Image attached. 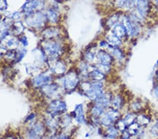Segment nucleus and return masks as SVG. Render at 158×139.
<instances>
[{
  "mask_svg": "<svg viewBox=\"0 0 158 139\" xmlns=\"http://www.w3.org/2000/svg\"><path fill=\"white\" fill-rule=\"evenodd\" d=\"M120 22L126 29L129 39H136L141 35L142 24L132 18L129 14L123 15Z\"/></svg>",
  "mask_w": 158,
  "mask_h": 139,
  "instance_id": "obj_1",
  "label": "nucleus"
},
{
  "mask_svg": "<svg viewBox=\"0 0 158 139\" xmlns=\"http://www.w3.org/2000/svg\"><path fill=\"white\" fill-rule=\"evenodd\" d=\"M80 77L75 70H70L65 76L63 80V87L67 92H73L80 84Z\"/></svg>",
  "mask_w": 158,
  "mask_h": 139,
  "instance_id": "obj_2",
  "label": "nucleus"
},
{
  "mask_svg": "<svg viewBox=\"0 0 158 139\" xmlns=\"http://www.w3.org/2000/svg\"><path fill=\"white\" fill-rule=\"evenodd\" d=\"M47 21V16L42 14V12L31 13L28 14V16L25 19L27 25L32 27H36V28H40L44 26Z\"/></svg>",
  "mask_w": 158,
  "mask_h": 139,
  "instance_id": "obj_3",
  "label": "nucleus"
},
{
  "mask_svg": "<svg viewBox=\"0 0 158 139\" xmlns=\"http://www.w3.org/2000/svg\"><path fill=\"white\" fill-rule=\"evenodd\" d=\"M128 110L138 114L143 112H146L147 103L143 98L140 97H136L129 100L128 103Z\"/></svg>",
  "mask_w": 158,
  "mask_h": 139,
  "instance_id": "obj_4",
  "label": "nucleus"
},
{
  "mask_svg": "<svg viewBox=\"0 0 158 139\" xmlns=\"http://www.w3.org/2000/svg\"><path fill=\"white\" fill-rule=\"evenodd\" d=\"M66 111V104L63 100H55L52 101L48 106L47 112L50 115L57 117L58 115H63Z\"/></svg>",
  "mask_w": 158,
  "mask_h": 139,
  "instance_id": "obj_5",
  "label": "nucleus"
},
{
  "mask_svg": "<svg viewBox=\"0 0 158 139\" xmlns=\"http://www.w3.org/2000/svg\"><path fill=\"white\" fill-rule=\"evenodd\" d=\"M44 49V54L49 57V59H56L61 54V49L56 42H49L46 43Z\"/></svg>",
  "mask_w": 158,
  "mask_h": 139,
  "instance_id": "obj_6",
  "label": "nucleus"
},
{
  "mask_svg": "<svg viewBox=\"0 0 158 139\" xmlns=\"http://www.w3.org/2000/svg\"><path fill=\"white\" fill-rule=\"evenodd\" d=\"M127 103L126 98L121 93H115V94H113L112 96L110 108L121 112L125 108L126 105H128V103Z\"/></svg>",
  "mask_w": 158,
  "mask_h": 139,
  "instance_id": "obj_7",
  "label": "nucleus"
},
{
  "mask_svg": "<svg viewBox=\"0 0 158 139\" xmlns=\"http://www.w3.org/2000/svg\"><path fill=\"white\" fill-rule=\"evenodd\" d=\"M45 132L44 126L41 122H37L33 125L27 133L28 139H40Z\"/></svg>",
  "mask_w": 158,
  "mask_h": 139,
  "instance_id": "obj_8",
  "label": "nucleus"
},
{
  "mask_svg": "<svg viewBox=\"0 0 158 139\" xmlns=\"http://www.w3.org/2000/svg\"><path fill=\"white\" fill-rule=\"evenodd\" d=\"M96 63H101V64L108 65L112 66L114 63V58L109 52L103 49H99L96 52Z\"/></svg>",
  "mask_w": 158,
  "mask_h": 139,
  "instance_id": "obj_9",
  "label": "nucleus"
},
{
  "mask_svg": "<svg viewBox=\"0 0 158 139\" xmlns=\"http://www.w3.org/2000/svg\"><path fill=\"white\" fill-rule=\"evenodd\" d=\"M135 9L141 16L144 18H147L151 11V4L150 0H137Z\"/></svg>",
  "mask_w": 158,
  "mask_h": 139,
  "instance_id": "obj_10",
  "label": "nucleus"
},
{
  "mask_svg": "<svg viewBox=\"0 0 158 139\" xmlns=\"http://www.w3.org/2000/svg\"><path fill=\"white\" fill-rule=\"evenodd\" d=\"M152 117L146 112H143L136 114V122L141 128H147L152 123Z\"/></svg>",
  "mask_w": 158,
  "mask_h": 139,
  "instance_id": "obj_11",
  "label": "nucleus"
},
{
  "mask_svg": "<svg viewBox=\"0 0 158 139\" xmlns=\"http://www.w3.org/2000/svg\"><path fill=\"white\" fill-rule=\"evenodd\" d=\"M51 80H52V75L44 72L37 75L33 80V83L36 87H43L45 85L49 84Z\"/></svg>",
  "mask_w": 158,
  "mask_h": 139,
  "instance_id": "obj_12",
  "label": "nucleus"
},
{
  "mask_svg": "<svg viewBox=\"0 0 158 139\" xmlns=\"http://www.w3.org/2000/svg\"><path fill=\"white\" fill-rule=\"evenodd\" d=\"M110 32L114 35H115L116 37H118L119 39H122L124 42L127 41L128 39H129L128 35H127L126 29L124 28V27L122 25L121 22H119V23L117 24L115 26H114L113 28L111 29Z\"/></svg>",
  "mask_w": 158,
  "mask_h": 139,
  "instance_id": "obj_13",
  "label": "nucleus"
},
{
  "mask_svg": "<svg viewBox=\"0 0 158 139\" xmlns=\"http://www.w3.org/2000/svg\"><path fill=\"white\" fill-rule=\"evenodd\" d=\"M112 96H113V93L104 92L103 94L101 95L97 99L94 101V103L96 105H100L102 108L107 109V108L110 107V105Z\"/></svg>",
  "mask_w": 158,
  "mask_h": 139,
  "instance_id": "obj_14",
  "label": "nucleus"
},
{
  "mask_svg": "<svg viewBox=\"0 0 158 139\" xmlns=\"http://www.w3.org/2000/svg\"><path fill=\"white\" fill-rule=\"evenodd\" d=\"M108 52H109L112 55V56L114 58V61L122 63L124 62L126 59V54L124 53V50L122 49V47H112Z\"/></svg>",
  "mask_w": 158,
  "mask_h": 139,
  "instance_id": "obj_15",
  "label": "nucleus"
},
{
  "mask_svg": "<svg viewBox=\"0 0 158 139\" xmlns=\"http://www.w3.org/2000/svg\"><path fill=\"white\" fill-rule=\"evenodd\" d=\"M41 4H44L42 0H29L23 6L22 10L25 14H30L35 9L41 7Z\"/></svg>",
  "mask_w": 158,
  "mask_h": 139,
  "instance_id": "obj_16",
  "label": "nucleus"
},
{
  "mask_svg": "<svg viewBox=\"0 0 158 139\" xmlns=\"http://www.w3.org/2000/svg\"><path fill=\"white\" fill-rule=\"evenodd\" d=\"M52 60V70L53 72L57 75H62L64 74L66 70V66L61 60H56V59H49Z\"/></svg>",
  "mask_w": 158,
  "mask_h": 139,
  "instance_id": "obj_17",
  "label": "nucleus"
},
{
  "mask_svg": "<svg viewBox=\"0 0 158 139\" xmlns=\"http://www.w3.org/2000/svg\"><path fill=\"white\" fill-rule=\"evenodd\" d=\"M74 118L77 121L79 124L85 123V110L82 104H79L75 106V110L73 111Z\"/></svg>",
  "mask_w": 158,
  "mask_h": 139,
  "instance_id": "obj_18",
  "label": "nucleus"
},
{
  "mask_svg": "<svg viewBox=\"0 0 158 139\" xmlns=\"http://www.w3.org/2000/svg\"><path fill=\"white\" fill-rule=\"evenodd\" d=\"M122 16L120 13H115V14L112 15L111 16H110L109 18L106 22V27H107V29L111 30L117 24L121 22Z\"/></svg>",
  "mask_w": 158,
  "mask_h": 139,
  "instance_id": "obj_19",
  "label": "nucleus"
},
{
  "mask_svg": "<svg viewBox=\"0 0 158 139\" xmlns=\"http://www.w3.org/2000/svg\"><path fill=\"white\" fill-rule=\"evenodd\" d=\"M105 40L110 46L113 47H122L124 44V42L118 37H116L115 35H114L111 32L110 34L107 35Z\"/></svg>",
  "mask_w": 158,
  "mask_h": 139,
  "instance_id": "obj_20",
  "label": "nucleus"
},
{
  "mask_svg": "<svg viewBox=\"0 0 158 139\" xmlns=\"http://www.w3.org/2000/svg\"><path fill=\"white\" fill-rule=\"evenodd\" d=\"M96 52L93 51L91 49L86 50L85 53V55H84V59H85L84 61H85L90 65H95L97 63V60H96Z\"/></svg>",
  "mask_w": 158,
  "mask_h": 139,
  "instance_id": "obj_21",
  "label": "nucleus"
},
{
  "mask_svg": "<svg viewBox=\"0 0 158 139\" xmlns=\"http://www.w3.org/2000/svg\"><path fill=\"white\" fill-rule=\"evenodd\" d=\"M106 78V75L98 71L95 67L89 73V80L91 81H103Z\"/></svg>",
  "mask_w": 158,
  "mask_h": 139,
  "instance_id": "obj_22",
  "label": "nucleus"
},
{
  "mask_svg": "<svg viewBox=\"0 0 158 139\" xmlns=\"http://www.w3.org/2000/svg\"><path fill=\"white\" fill-rule=\"evenodd\" d=\"M119 133L120 132L118 130V129L114 126H112L107 128L106 131L104 133V136H105V138L116 139L119 136Z\"/></svg>",
  "mask_w": 158,
  "mask_h": 139,
  "instance_id": "obj_23",
  "label": "nucleus"
},
{
  "mask_svg": "<svg viewBox=\"0 0 158 139\" xmlns=\"http://www.w3.org/2000/svg\"><path fill=\"white\" fill-rule=\"evenodd\" d=\"M106 109L102 108L101 106L96 105V103L94 104L92 108H91V115L92 118L95 119H99L101 117V116L105 112Z\"/></svg>",
  "mask_w": 158,
  "mask_h": 139,
  "instance_id": "obj_24",
  "label": "nucleus"
},
{
  "mask_svg": "<svg viewBox=\"0 0 158 139\" xmlns=\"http://www.w3.org/2000/svg\"><path fill=\"white\" fill-rule=\"evenodd\" d=\"M122 119L124 121V122L126 123L127 126H129L131 124L136 122V114L131 112V111H127V112L122 115Z\"/></svg>",
  "mask_w": 158,
  "mask_h": 139,
  "instance_id": "obj_25",
  "label": "nucleus"
},
{
  "mask_svg": "<svg viewBox=\"0 0 158 139\" xmlns=\"http://www.w3.org/2000/svg\"><path fill=\"white\" fill-rule=\"evenodd\" d=\"M46 16H47V20H49V21L51 22H52V23H56V22H57L58 20V14L55 9H49L47 11Z\"/></svg>",
  "mask_w": 158,
  "mask_h": 139,
  "instance_id": "obj_26",
  "label": "nucleus"
},
{
  "mask_svg": "<svg viewBox=\"0 0 158 139\" xmlns=\"http://www.w3.org/2000/svg\"><path fill=\"white\" fill-rule=\"evenodd\" d=\"M150 125L148 133L152 137L158 138V118L156 119L152 124H150Z\"/></svg>",
  "mask_w": 158,
  "mask_h": 139,
  "instance_id": "obj_27",
  "label": "nucleus"
},
{
  "mask_svg": "<svg viewBox=\"0 0 158 139\" xmlns=\"http://www.w3.org/2000/svg\"><path fill=\"white\" fill-rule=\"evenodd\" d=\"M58 85L56 84H51L45 85L42 87V92H44L46 95L51 96L55 93L58 90Z\"/></svg>",
  "mask_w": 158,
  "mask_h": 139,
  "instance_id": "obj_28",
  "label": "nucleus"
},
{
  "mask_svg": "<svg viewBox=\"0 0 158 139\" xmlns=\"http://www.w3.org/2000/svg\"><path fill=\"white\" fill-rule=\"evenodd\" d=\"M4 39H6V46L7 47L10 48V49H16L18 46H19V40L16 37L6 36L4 38Z\"/></svg>",
  "mask_w": 158,
  "mask_h": 139,
  "instance_id": "obj_29",
  "label": "nucleus"
},
{
  "mask_svg": "<svg viewBox=\"0 0 158 139\" xmlns=\"http://www.w3.org/2000/svg\"><path fill=\"white\" fill-rule=\"evenodd\" d=\"M141 127L139 125V124H137L135 122L133 124H131V125L128 126L127 131H128V132L129 133V134L131 137H136V135L139 132L140 129H141Z\"/></svg>",
  "mask_w": 158,
  "mask_h": 139,
  "instance_id": "obj_30",
  "label": "nucleus"
},
{
  "mask_svg": "<svg viewBox=\"0 0 158 139\" xmlns=\"http://www.w3.org/2000/svg\"><path fill=\"white\" fill-rule=\"evenodd\" d=\"M59 33V30H58L56 27H48L43 32V35L44 36L47 38H52L54 37H57V35Z\"/></svg>",
  "mask_w": 158,
  "mask_h": 139,
  "instance_id": "obj_31",
  "label": "nucleus"
},
{
  "mask_svg": "<svg viewBox=\"0 0 158 139\" xmlns=\"http://www.w3.org/2000/svg\"><path fill=\"white\" fill-rule=\"evenodd\" d=\"M94 67H95L96 70H98V71L101 72L106 75L109 74L112 70V66H110V65H108L101 64V63H96L94 65Z\"/></svg>",
  "mask_w": 158,
  "mask_h": 139,
  "instance_id": "obj_32",
  "label": "nucleus"
},
{
  "mask_svg": "<svg viewBox=\"0 0 158 139\" xmlns=\"http://www.w3.org/2000/svg\"><path fill=\"white\" fill-rule=\"evenodd\" d=\"M114 126L118 129V130L119 131V132L122 133L123 132V131H126L127 129V127H128V126L126 125V123L124 122V121L123 120V119L122 117L119 118L118 120L116 121V122L114 123Z\"/></svg>",
  "mask_w": 158,
  "mask_h": 139,
  "instance_id": "obj_33",
  "label": "nucleus"
},
{
  "mask_svg": "<svg viewBox=\"0 0 158 139\" xmlns=\"http://www.w3.org/2000/svg\"><path fill=\"white\" fill-rule=\"evenodd\" d=\"M58 124H59V121L56 120V117H54V116H52L48 119L47 121V126H49L51 129H55L56 128Z\"/></svg>",
  "mask_w": 158,
  "mask_h": 139,
  "instance_id": "obj_34",
  "label": "nucleus"
},
{
  "mask_svg": "<svg viewBox=\"0 0 158 139\" xmlns=\"http://www.w3.org/2000/svg\"><path fill=\"white\" fill-rule=\"evenodd\" d=\"M71 122H72V118H71L70 115L63 116V117L59 121V123L62 125V126H64V127H67V126H69Z\"/></svg>",
  "mask_w": 158,
  "mask_h": 139,
  "instance_id": "obj_35",
  "label": "nucleus"
},
{
  "mask_svg": "<svg viewBox=\"0 0 158 139\" xmlns=\"http://www.w3.org/2000/svg\"><path fill=\"white\" fill-rule=\"evenodd\" d=\"M13 28H14V31L16 32V34L19 35L23 31L24 26L21 22L16 21L14 24V27H13Z\"/></svg>",
  "mask_w": 158,
  "mask_h": 139,
  "instance_id": "obj_36",
  "label": "nucleus"
},
{
  "mask_svg": "<svg viewBox=\"0 0 158 139\" xmlns=\"http://www.w3.org/2000/svg\"><path fill=\"white\" fill-rule=\"evenodd\" d=\"M137 0H127L124 9L128 10V11H132V10L136 8Z\"/></svg>",
  "mask_w": 158,
  "mask_h": 139,
  "instance_id": "obj_37",
  "label": "nucleus"
},
{
  "mask_svg": "<svg viewBox=\"0 0 158 139\" xmlns=\"http://www.w3.org/2000/svg\"><path fill=\"white\" fill-rule=\"evenodd\" d=\"M152 93L155 97L158 100V80L154 79L153 84H152Z\"/></svg>",
  "mask_w": 158,
  "mask_h": 139,
  "instance_id": "obj_38",
  "label": "nucleus"
},
{
  "mask_svg": "<svg viewBox=\"0 0 158 139\" xmlns=\"http://www.w3.org/2000/svg\"><path fill=\"white\" fill-rule=\"evenodd\" d=\"M127 0H115V5L119 9H124Z\"/></svg>",
  "mask_w": 158,
  "mask_h": 139,
  "instance_id": "obj_39",
  "label": "nucleus"
},
{
  "mask_svg": "<svg viewBox=\"0 0 158 139\" xmlns=\"http://www.w3.org/2000/svg\"><path fill=\"white\" fill-rule=\"evenodd\" d=\"M6 0H0V9L4 10L5 9H6Z\"/></svg>",
  "mask_w": 158,
  "mask_h": 139,
  "instance_id": "obj_40",
  "label": "nucleus"
},
{
  "mask_svg": "<svg viewBox=\"0 0 158 139\" xmlns=\"http://www.w3.org/2000/svg\"><path fill=\"white\" fill-rule=\"evenodd\" d=\"M20 17H21V16H20V13H18V12L14 13V14L11 15L12 19H14V20H19L20 18Z\"/></svg>",
  "mask_w": 158,
  "mask_h": 139,
  "instance_id": "obj_41",
  "label": "nucleus"
},
{
  "mask_svg": "<svg viewBox=\"0 0 158 139\" xmlns=\"http://www.w3.org/2000/svg\"><path fill=\"white\" fill-rule=\"evenodd\" d=\"M52 139H68L67 136L63 135V134H60V135H57L56 136H53L52 137Z\"/></svg>",
  "mask_w": 158,
  "mask_h": 139,
  "instance_id": "obj_42",
  "label": "nucleus"
},
{
  "mask_svg": "<svg viewBox=\"0 0 158 139\" xmlns=\"http://www.w3.org/2000/svg\"><path fill=\"white\" fill-rule=\"evenodd\" d=\"M155 79L158 80V67H157V70L155 71Z\"/></svg>",
  "mask_w": 158,
  "mask_h": 139,
  "instance_id": "obj_43",
  "label": "nucleus"
},
{
  "mask_svg": "<svg viewBox=\"0 0 158 139\" xmlns=\"http://www.w3.org/2000/svg\"><path fill=\"white\" fill-rule=\"evenodd\" d=\"M4 139H17V138H14V136H8V137H6Z\"/></svg>",
  "mask_w": 158,
  "mask_h": 139,
  "instance_id": "obj_44",
  "label": "nucleus"
},
{
  "mask_svg": "<svg viewBox=\"0 0 158 139\" xmlns=\"http://www.w3.org/2000/svg\"><path fill=\"white\" fill-rule=\"evenodd\" d=\"M56 2H59V3H61V2H63V0H55Z\"/></svg>",
  "mask_w": 158,
  "mask_h": 139,
  "instance_id": "obj_45",
  "label": "nucleus"
},
{
  "mask_svg": "<svg viewBox=\"0 0 158 139\" xmlns=\"http://www.w3.org/2000/svg\"><path fill=\"white\" fill-rule=\"evenodd\" d=\"M155 66L158 67V60H157V63H156V65H155Z\"/></svg>",
  "mask_w": 158,
  "mask_h": 139,
  "instance_id": "obj_46",
  "label": "nucleus"
},
{
  "mask_svg": "<svg viewBox=\"0 0 158 139\" xmlns=\"http://www.w3.org/2000/svg\"><path fill=\"white\" fill-rule=\"evenodd\" d=\"M130 139H137L136 137H131Z\"/></svg>",
  "mask_w": 158,
  "mask_h": 139,
  "instance_id": "obj_47",
  "label": "nucleus"
},
{
  "mask_svg": "<svg viewBox=\"0 0 158 139\" xmlns=\"http://www.w3.org/2000/svg\"><path fill=\"white\" fill-rule=\"evenodd\" d=\"M17 139H21V138H17Z\"/></svg>",
  "mask_w": 158,
  "mask_h": 139,
  "instance_id": "obj_48",
  "label": "nucleus"
}]
</instances>
